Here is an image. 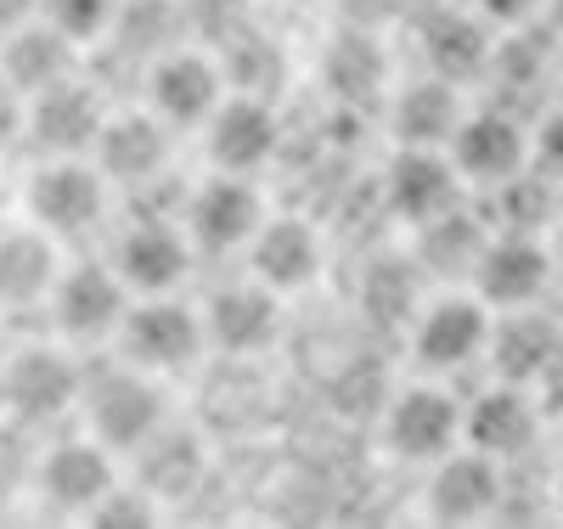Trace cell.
Segmentation results:
<instances>
[{
    "mask_svg": "<svg viewBox=\"0 0 563 529\" xmlns=\"http://www.w3.org/2000/svg\"><path fill=\"white\" fill-rule=\"evenodd\" d=\"M79 417H85V434H97L124 462V456H135L141 445H147L158 428H169L164 377H153V372H141V366L113 355V366L85 372Z\"/></svg>",
    "mask_w": 563,
    "mask_h": 529,
    "instance_id": "1",
    "label": "cell"
},
{
    "mask_svg": "<svg viewBox=\"0 0 563 529\" xmlns=\"http://www.w3.org/2000/svg\"><path fill=\"white\" fill-rule=\"evenodd\" d=\"M108 209H113V180L90 158H40L23 180V220L57 236L63 249L102 231Z\"/></svg>",
    "mask_w": 563,
    "mask_h": 529,
    "instance_id": "2",
    "label": "cell"
},
{
    "mask_svg": "<svg viewBox=\"0 0 563 529\" xmlns=\"http://www.w3.org/2000/svg\"><path fill=\"white\" fill-rule=\"evenodd\" d=\"M113 355L153 372V377H180L192 372L209 355L203 339V310L186 305L175 294H147V299H130L119 332H113Z\"/></svg>",
    "mask_w": 563,
    "mask_h": 529,
    "instance_id": "3",
    "label": "cell"
},
{
    "mask_svg": "<svg viewBox=\"0 0 563 529\" xmlns=\"http://www.w3.org/2000/svg\"><path fill=\"white\" fill-rule=\"evenodd\" d=\"M85 395V366L63 339L52 344H23L0 361V406L23 428H52L79 411Z\"/></svg>",
    "mask_w": 563,
    "mask_h": 529,
    "instance_id": "4",
    "label": "cell"
},
{
    "mask_svg": "<svg viewBox=\"0 0 563 529\" xmlns=\"http://www.w3.org/2000/svg\"><path fill=\"white\" fill-rule=\"evenodd\" d=\"M130 287L113 271V260H63L57 282H52V332L63 344H113V332L130 310Z\"/></svg>",
    "mask_w": 563,
    "mask_h": 529,
    "instance_id": "5",
    "label": "cell"
},
{
    "mask_svg": "<svg viewBox=\"0 0 563 529\" xmlns=\"http://www.w3.org/2000/svg\"><path fill=\"white\" fill-rule=\"evenodd\" d=\"M265 214L271 209H265L260 180L231 175V169H209L180 203V225H186L198 254H243Z\"/></svg>",
    "mask_w": 563,
    "mask_h": 529,
    "instance_id": "6",
    "label": "cell"
},
{
    "mask_svg": "<svg viewBox=\"0 0 563 529\" xmlns=\"http://www.w3.org/2000/svg\"><path fill=\"white\" fill-rule=\"evenodd\" d=\"M113 485H119V456L97 434H74V440H57V445L34 451L29 491L57 518H90Z\"/></svg>",
    "mask_w": 563,
    "mask_h": 529,
    "instance_id": "7",
    "label": "cell"
},
{
    "mask_svg": "<svg viewBox=\"0 0 563 529\" xmlns=\"http://www.w3.org/2000/svg\"><path fill=\"white\" fill-rule=\"evenodd\" d=\"M490 321H496V310L474 294V287H467V294H434L411 316V361L429 377L467 372L490 344Z\"/></svg>",
    "mask_w": 563,
    "mask_h": 529,
    "instance_id": "8",
    "label": "cell"
},
{
    "mask_svg": "<svg viewBox=\"0 0 563 529\" xmlns=\"http://www.w3.org/2000/svg\"><path fill=\"white\" fill-rule=\"evenodd\" d=\"M552 271H558V254L541 231L501 225V231L485 236L474 271H467V287H474L490 310H519V305H541Z\"/></svg>",
    "mask_w": 563,
    "mask_h": 529,
    "instance_id": "9",
    "label": "cell"
},
{
    "mask_svg": "<svg viewBox=\"0 0 563 529\" xmlns=\"http://www.w3.org/2000/svg\"><path fill=\"white\" fill-rule=\"evenodd\" d=\"M113 271L124 276V287L135 299L147 294H180V282L192 276V236H186L180 214H135L119 236H113Z\"/></svg>",
    "mask_w": 563,
    "mask_h": 529,
    "instance_id": "10",
    "label": "cell"
},
{
    "mask_svg": "<svg viewBox=\"0 0 563 529\" xmlns=\"http://www.w3.org/2000/svg\"><path fill=\"white\" fill-rule=\"evenodd\" d=\"M378 434L395 462L434 467L440 456H451L462 445V400L451 389H440V383H411V389L389 395Z\"/></svg>",
    "mask_w": 563,
    "mask_h": 529,
    "instance_id": "11",
    "label": "cell"
},
{
    "mask_svg": "<svg viewBox=\"0 0 563 529\" xmlns=\"http://www.w3.org/2000/svg\"><path fill=\"white\" fill-rule=\"evenodd\" d=\"M169 147L175 130L153 108H108L90 164L113 180V191H147L153 180L169 175Z\"/></svg>",
    "mask_w": 563,
    "mask_h": 529,
    "instance_id": "12",
    "label": "cell"
},
{
    "mask_svg": "<svg viewBox=\"0 0 563 529\" xmlns=\"http://www.w3.org/2000/svg\"><path fill=\"white\" fill-rule=\"evenodd\" d=\"M225 102V68L209 52L192 45H169L147 63V108L180 135V130H203L209 113Z\"/></svg>",
    "mask_w": 563,
    "mask_h": 529,
    "instance_id": "13",
    "label": "cell"
},
{
    "mask_svg": "<svg viewBox=\"0 0 563 529\" xmlns=\"http://www.w3.org/2000/svg\"><path fill=\"white\" fill-rule=\"evenodd\" d=\"M102 119H108V102L79 74H68V79H57V85H45V90L29 96L23 141L40 158H90Z\"/></svg>",
    "mask_w": 563,
    "mask_h": 529,
    "instance_id": "14",
    "label": "cell"
},
{
    "mask_svg": "<svg viewBox=\"0 0 563 529\" xmlns=\"http://www.w3.org/2000/svg\"><path fill=\"white\" fill-rule=\"evenodd\" d=\"M198 310H203V339H209V350H220V355H231V361L271 355V344L282 339V294H271V287L254 282V276L214 287Z\"/></svg>",
    "mask_w": 563,
    "mask_h": 529,
    "instance_id": "15",
    "label": "cell"
},
{
    "mask_svg": "<svg viewBox=\"0 0 563 529\" xmlns=\"http://www.w3.org/2000/svg\"><path fill=\"white\" fill-rule=\"evenodd\" d=\"M445 153L462 175V186H507L512 175L530 169V130L512 119L507 108H479V113H462L456 135L445 141Z\"/></svg>",
    "mask_w": 563,
    "mask_h": 529,
    "instance_id": "16",
    "label": "cell"
},
{
    "mask_svg": "<svg viewBox=\"0 0 563 529\" xmlns=\"http://www.w3.org/2000/svg\"><path fill=\"white\" fill-rule=\"evenodd\" d=\"M203 135V153H209V169H231V175H260L276 147H282V119L265 96L254 90H225V102L209 113V124L198 130Z\"/></svg>",
    "mask_w": 563,
    "mask_h": 529,
    "instance_id": "17",
    "label": "cell"
},
{
    "mask_svg": "<svg viewBox=\"0 0 563 529\" xmlns=\"http://www.w3.org/2000/svg\"><path fill=\"white\" fill-rule=\"evenodd\" d=\"M243 260H249V276L254 282H265L271 294H282V299H294V294H305V287L321 276L327 236L305 214H265L260 231L249 236Z\"/></svg>",
    "mask_w": 563,
    "mask_h": 529,
    "instance_id": "18",
    "label": "cell"
},
{
    "mask_svg": "<svg viewBox=\"0 0 563 529\" xmlns=\"http://www.w3.org/2000/svg\"><path fill=\"white\" fill-rule=\"evenodd\" d=\"M536 434H541V400L525 383L496 377L485 395L462 400V445L479 456H496L501 467L519 462L536 445Z\"/></svg>",
    "mask_w": 563,
    "mask_h": 529,
    "instance_id": "19",
    "label": "cell"
},
{
    "mask_svg": "<svg viewBox=\"0 0 563 529\" xmlns=\"http://www.w3.org/2000/svg\"><path fill=\"white\" fill-rule=\"evenodd\" d=\"M501 491H507L501 462L456 445L451 456L434 462L429 485H422V513L434 524H485L490 513H501Z\"/></svg>",
    "mask_w": 563,
    "mask_h": 529,
    "instance_id": "20",
    "label": "cell"
},
{
    "mask_svg": "<svg viewBox=\"0 0 563 529\" xmlns=\"http://www.w3.org/2000/svg\"><path fill=\"white\" fill-rule=\"evenodd\" d=\"M456 191H462V175L445 147H395L384 169V209L411 231L456 209Z\"/></svg>",
    "mask_w": 563,
    "mask_h": 529,
    "instance_id": "21",
    "label": "cell"
},
{
    "mask_svg": "<svg viewBox=\"0 0 563 529\" xmlns=\"http://www.w3.org/2000/svg\"><path fill=\"white\" fill-rule=\"evenodd\" d=\"M57 271H63V243L57 236H45L34 220L0 225V316L45 310Z\"/></svg>",
    "mask_w": 563,
    "mask_h": 529,
    "instance_id": "22",
    "label": "cell"
},
{
    "mask_svg": "<svg viewBox=\"0 0 563 529\" xmlns=\"http://www.w3.org/2000/svg\"><path fill=\"white\" fill-rule=\"evenodd\" d=\"M558 350H563V321L547 316L541 305L496 310V321H490V344H485L496 377L525 383V389H530V383L547 372V361H552Z\"/></svg>",
    "mask_w": 563,
    "mask_h": 529,
    "instance_id": "23",
    "label": "cell"
},
{
    "mask_svg": "<svg viewBox=\"0 0 563 529\" xmlns=\"http://www.w3.org/2000/svg\"><path fill=\"white\" fill-rule=\"evenodd\" d=\"M0 74H7L23 96H34L45 85L79 74V45L68 34H57L45 18H29V23L0 34Z\"/></svg>",
    "mask_w": 563,
    "mask_h": 529,
    "instance_id": "24",
    "label": "cell"
},
{
    "mask_svg": "<svg viewBox=\"0 0 563 529\" xmlns=\"http://www.w3.org/2000/svg\"><path fill=\"white\" fill-rule=\"evenodd\" d=\"M496 29L479 18V12H434L422 23V63L429 74L462 85V79H479L496 57Z\"/></svg>",
    "mask_w": 563,
    "mask_h": 529,
    "instance_id": "25",
    "label": "cell"
},
{
    "mask_svg": "<svg viewBox=\"0 0 563 529\" xmlns=\"http://www.w3.org/2000/svg\"><path fill=\"white\" fill-rule=\"evenodd\" d=\"M462 96L451 79L422 74L417 85H406L395 96V147H445L462 124Z\"/></svg>",
    "mask_w": 563,
    "mask_h": 529,
    "instance_id": "26",
    "label": "cell"
},
{
    "mask_svg": "<svg viewBox=\"0 0 563 529\" xmlns=\"http://www.w3.org/2000/svg\"><path fill=\"white\" fill-rule=\"evenodd\" d=\"M119 7H124V0H40V18L52 23L57 34H68L79 52H90V45L113 40Z\"/></svg>",
    "mask_w": 563,
    "mask_h": 529,
    "instance_id": "27",
    "label": "cell"
},
{
    "mask_svg": "<svg viewBox=\"0 0 563 529\" xmlns=\"http://www.w3.org/2000/svg\"><path fill=\"white\" fill-rule=\"evenodd\" d=\"M530 169H541L547 180H563V108L541 113V124L530 130Z\"/></svg>",
    "mask_w": 563,
    "mask_h": 529,
    "instance_id": "28",
    "label": "cell"
},
{
    "mask_svg": "<svg viewBox=\"0 0 563 529\" xmlns=\"http://www.w3.org/2000/svg\"><path fill=\"white\" fill-rule=\"evenodd\" d=\"M23 434H29L23 422L0 428V496H12L18 485H29V473H34V451L23 445Z\"/></svg>",
    "mask_w": 563,
    "mask_h": 529,
    "instance_id": "29",
    "label": "cell"
},
{
    "mask_svg": "<svg viewBox=\"0 0 563 529\" xmlns=\"http://www.w3.org/2000/svg\"><path fill=\"white\" fill-rule=\"evenodd\" d=\"M23 124H29V96L0 74V153L23 147Z\"/></svg>",
    "mask_w": 563,
    "mask_h": 529,
    "instance_id": "30",
    "label": "cell"
},
{
    "mask_svg": "<svg viewBox=\"0 0 563 529\" xmlns=\"http://www.w3.org/2000/svg\"><path fill=\"white\" fill-rule=\"evenodd\" d=\"M541 7H547V0H474V12H479L490 29H519V23H530Z\"/></svg>",
    "mask_w": 563,
    "mask_h": 529,
    "instance_id": "31",
    "label": "cell"
},
{
    "mask_svg": "<svg viewBox=\"0 0 563 529\" xmlns=\"http://www.w3.org/2000/svg\"><path fill=\"white\" fill-rule=\"evenodd\" d=\"M536 389V400H541V417H552V422H563V350L547 361V372L530 383Z\"/></svg>",
    "mask_w": 563,
    "mask_h": 529,
    "instance_id": "32",
    "label": "cell"
},
{
    "mask_svg": "<svg viewBox=\"0 0 563 529\" xmlns=\"http://www.w3.org/2000/svg\"><path fill=\"white\" fill-rule=\"evenodd\" d=\"M29 18H40V0H0V34L29 23Z\"/></svg>",
    "mask_w": 563,
    "mask_h": 529,
    "instance_id": "33",
    "label": "cell"
},
{
    "mask_svg": "<svg viewBox=\"0 0 563 529\" xmlns=\"http://www.w3.org/2000/svg\"><path fill=\"white\" fill-rule=\"evenodd\" d=\"M552 502H558V518H563V473H558V496Z\"/></svg>",
    "mask_w": 563,
    "mask_h": 529,
    "instance_id": "34",
    "label": "cell"
},
{
    "mask_svg": "<svg viewBox=\"0 0 563 529\" xmlns=\"http://www.w3.org/2000/svg\"><path fill=\"white\" fill-rule=\"evenodd\" d=\"M552 254H558V260H563V231H558V243H552Z\"/></svg>",
    "mask_w": 563,
    "mask_h": 529,
    "instance_id": "35",
    "label": "cell"
},
{
    "mask_svg": "<svg viewBox=\"0 0 563 529\" xmlns=\"http://www.w3.org/2000/svg\"><path fill=\"white\" fill-rule=\"evenodd\" d=\"M547 7H552V12H558V18H563V0H547Z\"/></svg>",
    "mask_w": 563,
    "mask_h": 529,
    "instance_id": "36",
    "label": "cell"
},
{
    "mask_svg": "<svg viewBox=\"0 0 563 529\" xmlns=\"http://www.w3.org/2000/svg\"><path fill=\"white\" fill-rule=\"evenodd\" d=\"M0 332H7V316H0Z\"/></svg>",
    "mask_w": 563,
    "mask_h": 529,
    "instance_id": "37",
    "label": "cell"
}]
</instances>
